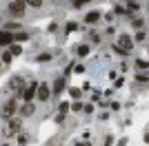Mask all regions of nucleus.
I'll list each match as a JSON object with an SVG mask.
<instances>
[{"label":"nucleus","mask_w":149,"mask_h":146,"mask_svg":"<svg viewBox=\"0 0 149 146\" xmlns=\"http://www.w3.org/2000/svg\"><path fill=\"white\" fill-rule=\"evenodd\" d=\"M11 58H13V53H9V51H7V53L2 55V62H7V64H9V62H11Z\"/></svg>","instance_id":"f8f14e48"},{"label":"nucleus","mask_w":149,"mask_h":146,"mask_svg":"<svg viewBox=\"0 0 149 146\" xmlns=\"http://www.w3.org/2000/svg\"><path fill=\"white\" fill-rule=\"evenodd\" d=\"M16 40H27V33H16Z\"/></svg>","instance_id":"dca6fc26"},{"label":"nucleus","mask_w":149,"mask_h":146,"mask_svg":"<svg viewBox=\"0 0 149 146\" xmlns=\"http://www.w3.org/2000/svg\"><path fill=\"white\" fill-rule=\"evenodd\" d=\"M36 93H38V84H36V82H31V84L25 89V100H27V102H31Z\"/></svg>","instance_id":"f03ea898"},{"label":"nucleus","mask_w":149,"mask_h":146,"mask_svg":"<svg viewBox=\"0 0 149 146\" xmlns=\"http://www.w3.org/2000/svg\"><path fill=\"white\" fill-rule=\"evenodd\" d=\"M62 89H65V80H56V86H54V93H60L62 91Z\"/></svg>","instance_id":"6e6552de"},{"label":"nucleus","mask_w":149,"mask_h":146,"mask_svg":"<svg viewBox=\"0 0 149 146\" xmlns=\"http://www.w3.org/2000/svg\"><path fill=\"white\" fill-rule=\"evenodd\" d=\"M20 126H22V122H20V120H11V122H9V126H7V133H16Z\"/></svg>","instance_id":"39448f33"},{"label":"nucleus","mask_w":149,"mask_h":146,"mask_svg":"<svg viewBox=\"0 0 149 146\" xmlns=\"http://www.w3.org/2000/svg\"><path fill=\"white\" fill-rule=\"evenodd\" d=\"M20 82H22L20 78H13L11 80V89H20Z\"/></svg>","instance_id":"9b49d317"},{"label":"nucleus","mask_w":149,"mask_h":146,"mask_svg":"<svg viewBox=\"0 0 149 146\" xmlns=\"http://www.w3.org/2000/svg\"><path fill=\"white\" fill-rule=\"evenodd\" d=\"M13 111H16V104H13V102H7V104H5V109H2V113H5V117L9 120V115H11Z\"/></svg>","instance_id":"423d86ee"},{"label":"nucleus","mask_w":149,"mask_h":146,"mask_svg":"<svg viewBox=\"0 0 149 146\" xmlns=\"http://www.w3.org/2000/svg\"><path fill=\"white\" fill-rule=\"evenodd\" d=\"M11 53L13 55H20V53H22V47H20V44H13V47H11Z\"/></svg>","instance_id":"9d476101"},{"label":"nucleus","mask_w":149,"mask_h":146,"mask_svg":"<svg viewBox=\"0 0 149 146\" xmlns=\"http://www.w3.org/2000/svg\"><path fill=\"white\" fill-rule=\"evenodd\" d=\"M98 18H100V13H98V11H91V13H89V16H87V18H85V20H87V22L91 24V22H96V20H98Z\"/></svg>","instance_id":"1a4fd4ad"},{"label":"nucleus","mask_w":149,"mask_h":146,"mask_svg":"<svg viewBox=\"0 0 149 146\" xmlns=\"http://www.w3.org/2000/svg\"><path fill=\"white\" fill-rule=\"evenodd\" d=\"M20 113H22V115H31V113H33V104L27 102L25 106H22V111H20Z\"/></svg>","instance_id":"0eeeda50"},{"label":"nucleus","mask_w":149,"mask_h":146,"mask_svg":"<svg viewBox=\"0 0 149 146\" xmlns=\"http://www.w3.org/2000/svg\"><path fill=\"white\" fill-rule=\"evenodd\" d=\"M67 31H76V22H69L67 24Z\"/></svg>","instance_id":"f3484780"},{"label":"nucleus","mask_w":149,"mask_h":146,"mask_svg":"<svg viewBox=\"0 0 149 146\" xmlns=\"http://www.w3.org/2000/svg\"><path fill=\"white\" fill-rule=\"evenodd\" d=\"M47 97H49V89L47 86H38V100H42V102H47Z\"/></svg>","instance_id":"20e7f679"},{"label":"nucleus","mask_w":149,"mask_h":146,"mask_svg":"<svg viewBox=\"0 0 149 146\" xmlns=\"http://www.w3.org/2000/svg\"><path fill=\"white\" fill-rule=\"evenodd\" d=\"M85 2H89V0H76V5L80 7V5H85Z\"/></svg>","instance_id":"a211bd4d"},{"label":"nucleus","mask_w":149,"mask_h":146,"mask_svg":"<svg viewBox=\"0 0 149 146\" xmlns=\"http://www.w3.org/2000/svg\"><path fill=\"white\" fill-rule=\"evenodd\" d=\"M45 60H49V55L42 53V55H38V62H45Z\"/></svg>","instance_id":"4468645a"},{"label":"nucleus","mask_w":149,"mask_h":146,"mask_svg":"<svg viewBox=\"0 0 149 146\" xmlns=\"http://www.w3.org/2000/svg\"><path fill=\"white\" fill-rule=\"evenodd\" d=\"M27 5H31V7H40V5H42V0H27Z\"/></svg>","instance_id":"ddd939ff"},{"label":"nucleus","mask_w":149,"mask_h":146,"mask_svg":"<svg viewBox=\"0 0 149 146\" xmlns=\"http://www.w3.org/2000/svg\"><path fill=\"white\" fill-rule=\"evenodd\" d=\"M25 11H27V0H13V2H9V13L22 16Z\"/></svg>","instance_id":"f257e3e1"},{"label":"nucleus","mask_w":149,"mask_h":146,"mask_svg":"<svg viewBox=\"0 0 149 146\" xmlns=\"http://www.w3.org/2000/svg\"><path fill=\"white\" fill-rule=\"evenodd\" d=\"M67 109H69V104L62 102V104H60V113H67Z\"/></svg>","instance_id":"2eb2a0df"},{"label":"nucleus","mask_w":149,"mask_h":146,"mask_svg":"<svg viewBox=\"0 0 149 146\" xmlns=\"http://www.w3.org/2000/svg\"><path fill=\"white\" fill-rule=\"evenodd\" d=\"M13 33H9V31H0V47H2V44H9L13 40Z\"/></svg>","instance_id":"7ed1b4c3"}]
</instances>
